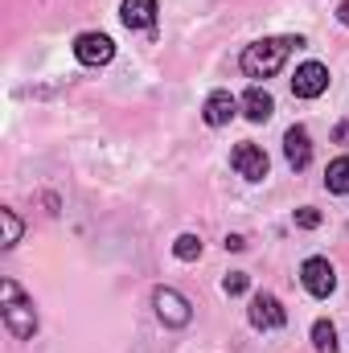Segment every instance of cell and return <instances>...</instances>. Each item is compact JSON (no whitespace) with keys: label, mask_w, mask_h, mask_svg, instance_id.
I'll list each match as a JSON object with an SVG mask.
<instances>
[{"label":"cell","mask_w":349,"mask_h":353,"mask_svg":"<svg viewBox=\"0 0 349 353\" xmlns=\"http://www.w3.org/2000/svg\"><path fill=\"white\" fill-rule=\"evenodd\" d=\"M300 46H304L300 37H263V41L243 50V74L247 79H271L288 62V54L300 50Z\"/></svg>","instance_id":"6da1fadb"},{"label":"cell","mask_w":349,"mask_h":353,"mask_svg":"<svg viewBox=\"0 0 349 353\" xmlns=\"http://www.w3.org/2000/svg\"><path fill=\"white\" fill-rule=\"evenodd\" d=\"M0 300H4V325L17 341H29L37 333V312H33V300L12 283V279H0Z\"/></svg>","instance_id":"7a4b0ae2"},{"label":"cell","mask_w":349,"mask_h":353,"mask_svg":"<svg viewBox=\"0 0 349 353\" xmlns=\"http://www.w3.org/2000/svg\"><path fill=\"white\" fill-rule=\"evenodd\" d=\"M74 58L83 66H107L115 58V41L107 33H79L74 37Z\"/></svg>","instance_id":"3957f363"},{"label":"cell","mask_w":349,"mask_h":353,"mask_svg":"<svg viewBox=\"0 0 349 353\" xmlns=\"http://www.w3.org/2000/svg\"><path fill=\"white\" fill-rule=\"evenodd\" d=\"M247 316H251V325L255 329H283L288 325V312H283V304L271 296V292H255L251 296V308H247Z\"/></svg>","instance_id":"277c9868"},{"label":"cell","mask_w":349,"mask_h":353,"mask_svg":"<svg viewBox=\"0 0 349 353\" xmlns=\"http://www.w3.org/2000/svg\"><path fill=\"white\" fill-rule=\"evenodd\" d=\"M300 279H304V288H308L317 300H325V296H333V292H337V271H333L329 259H304Z\"/></svg>","instance_id":"5b68a950"},{"label":"cell","mask_w":349,"mask_h":353,"mask_svg":"<svg viewBox=\"0 0 349 353\" xmlns=\"http://www.w3.org/2000/svg\"><path fill=\"white\" fill-rule=\"evenodd\" d=\"M325 90H329V70H325L321 62L296 66V74H292V94H296V99H317V94H325Z\"/></svg>","instance_id":"8992f818"},{"label":"cell","mask_w":349,"mask_h":353,"mask_svg":"<svg viewBox=\"0 0 349 353\" xmlns=\"http://www.w3.org/2000/svg\"><path fill=\"white\" fill-rule=\"evenodd\" d=\"M152 304H157V316L165 321V325H173V329H185L189 325V300L173 292V288H157V296H152Z\"/></svg>","instance_id":"52a82bcc"},{"label":"cell","mask_w":349,"mask_h":353,"mask_svg":"<svg viewBox=\"0 0 349 353\" xmlns=\"http://www.w3.org/2000/svg\"><path fill=\"white\" fill-rule=\"evenodd\" d=\"M230 165L239 169V176H247V181H263L267 169H271V161H267V152H263L259 144H239L230 152Z\"/></svg>","instance_id":"ba28073f"},{"label":"cell","mask_w":349,"mask_h":353,"mask_svg":"<svg viewBox=\"0 0 349 353\" xmlns=\"http://www.w3.org/2000/svg\"><path fill=\"white\" fill-rule=\"evenodd\" d=\"M239 107H243V103H239L230 90H214V94L206 99V107H201V119H206L210 128H226V123L239 115Z\"/></svg>","instance_id":"9c48e42d"},{"label":"cell","mask_w":349,"mask_h":353,"mask_svg":"<svg viewBox=\"0 0 349 353\" xmlns=\"http://www.w3.org/2000/svg\"><path fill=\"white\" fill-rule=\"evenodd\" d=\"M283 157H288V165L300 173V169H308V161H312V140H308V132L296 123V128H288V136H283Z\"/></svg>","instance_id":"30bf717a"},{"label":"cell","mask_w":349,"mask_h":353,"mask_svg":"<svg viewBox=\"0 0 349 353\" xmlns=\"http://www.w3.org/2000/svg\"><path fill=\"white\" fill-rule=\"evenodd\" d=\"M119 21L128 29H152L157 25V0H123L119 4Z\"/></svg>","instance_id":"8fae6325"},{"label":"cell","mask_w":349,"mask_h":353,"mask_svg":"<svg viewBox=\"0 0 349 353\" xmlns=\"http://www.w3.org/2000/svg\"><path fill=\"white\" fill-rule=\"evenodd\" d=\"M239 103H243V115H247L251 123H267V119L275 115V99H271L263 87H251Z\"/></svg>","instance_id":"7c38bea8"},{"label":"cell","mask_w":349,"mask_h":353,"mask_svg":"<svg viewBox=\"0 0 349 353\" xmlns=\"http://www.w3.org/2000/svg\"><path fill=\"white\" fill-rule=\"evenodd\" d=\"M325 185H329V193H349V157H337V161L329 165Z\"/></svg>","instance_id":"4fadbf2b"},{"label":"cell","mask_w":349,"mask_h":353,"mask_svg":"<svg viewBox=\"0 0 349 353\" xmlns=\"http://www.w3.org/2000/svg\"><path fill=\"white\" fill-rule=\"evenodd\" d=\"M312 345H317V353H337V333H333L329 321H317L312 325Z\"/></svg>","instance_id":"5bb4252c"},{"label":"cell","mask_w":349,"mask_h":353,"mask_svg":"<svg viewBox=\"0 0 349 353\" xmlns=\"http://www.w3.org/2000/svg\"><path fill=\"white\" fill-rule=\"evenodd\" d=\"M173 255L181 259V263H193V259H201V239L197 234H181L173 243Z\"/></svg>","instance_id":"9a60e30c"},{"label":"cell","mask_w":349,"mask_h":353,"mask_svg":"<svg viewBox=\"0 0 349 353\" xmlns=\"http://www.w3.org/2000/svg\"><path fill=\"white\" fill-rule=\"evenodd\" d=\"M0 226H4V247H17L21 243V218L12 210H0Z\"/></svg>","instance_id":"2e32d148"},{"label":"cell","mask_w":349,"mask_h":353,"mask_svg":"<svg viewBox=\"0 0 349 353\" xmlns=\"http://www.w3.org/2000/svg\"><path fill=\"white\" fill-rule=\"evenodd\" d=\"M247 283H251V275H247V271H230V275L222 279V292H226V296H243V292H247Z\"/></svg>","instance_id":"e0dca14e"},{"label":"cell","mask_w":349,"mask_h":353,"mask_svg":"<svg viewBox=\"0 0 349 353\" xmlns=\"http://www.w3.org/2000/svg\"><path fill=\"white\" fill-rule=\"evenodd\" d=\"M296 226H300V230H317V226H321V210L300 205V210H296Z\"/></svg>","instance_id":"ac0fdd59"},{"label":"cell","mask_w":349,"mask_h":353,"mask_svg":"<svg viewBox=\"0 0 349 353\" xmlns=\"http://www.w3.org/2000/svg\"><path fill=\"white\" fill-rule=\"evenodd\" d=\"M243 247H247V239H243V234H230V239H226V251H243Z\"/></svg>","instance_id":"d6986e66"},{"label":"cell","mask_w":349,"mask_h":353,"mask_svg":"<svg viewBox=\"0 0 349 353\" xmlns=\"http://www.w3.org/2000/svg\"><path fill=\"white\" fill-rule=\"evenodd\" d=\"M333 140H337V144H346V148H349V119L341 123V128H337V132H333Z\"/></svg>","instance_id":"ffe728a7"},{"label":"cell","mask_w":349,"mask_h":353,"mask_svg":"<svg viewBox=\"0 0 349 353\" xmlns=\"http://www.w3.org/2000/svg\"><path fill=\"white\" fill-rule=\"evenodd\" d=\"M337 21H341V25H349V0H341V4H337Z\"/></svg>","instance_id":"44dd1931"}]
</instances>
